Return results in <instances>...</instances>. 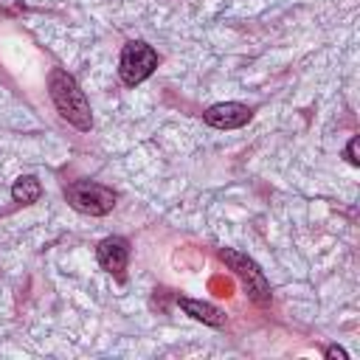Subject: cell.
Masks as SVG:
<instances>
[{"label":"cell","instance_id":"8992f818","mask_svg":"<svg viewBox=\"0 0 360 360\" xmlns=\"http://www.w3.org/2000/svg\"><path fill=\"white\" fill-rule=\"evenodd\" d=\"M96 259L107 273H112L118 281H124V270H127V262H129V242L124 236H107V239L98 242Z\"/></svg>","mask_w":360,"mask_h":360},{"label":"cell","instance_id":"277c9868","mask_svg":"<svg viewBox=\"0 0 360 360\" xmlns=\"http://www.w3.org/2000/svg\"><path fill=\"white\" fill-rule=\"evenodd\" d=\"M158 68V51L141 39H132L124 45L121 51V59H118V76L124 84L135 87L141 84L143 79L152 76V70Z\"/></svg>","mask_w":360,"mask_h":360},{"label":"cell","instance_id":"7a4b0ae2","mask_svg":"<svg viewBox=\"0 0 360 360\" xmlns=\"http://www.w3.org/2000/svg\"><path fill=\"white\" fill-rule=\"evenodd\" d=\"M219 259L236 273V278L245 284V290H248L253 304H259V307L270 304V281H267V276L262 273V267L250 256H245V253H239L233 248H219Z\"/></svg>","mask_w":360,"mask_h":360},{"label":"cell","instance_id":"6da1fadb","mask_svg":"<svg viewBox=\"0 0 360 360\" xmlns=\"http://www.w3.org/2000/svg\"><path fill=\"white\" fill-rule=\"evenodd\" d=\"M48 93H51V101L56 107V112L76 129L87 132L93 127V115H90V104L84 98V90L76 84V79L62 70V68H53L48 73Z\"/></svg>","mask_w":360,"mask_h":360},{"label":"cell","instance_id":"ba28073f","mask_svg":"<svg viewBox=\"0 0 360 360\" xmlns=\"http://www.w3.org/2000/svg\"><path fill=\"white\" fill-rule=\"evenodd\" d=\"M39 197H42V183H39L34 174H22V177L14 180V186H11V200H14V202L31 205V202H37Z\"/></svg>","mask_w":360,"mask_h":360},{"label":"cell","instance_id":"30bf717a","mask_svg":"<svg viewBox=\"0 0 360 360\" xmlns=\"http://www.w3.org/2000/svg\"><path fill=\"white\" fill-rule=\"evenodd\" d=\"M326 357H329V360H346L349 354H346V349H340V346H329V349H326Z\"/></svg>","mask_w":360,"mask_h":360},{"label":"cell","instance_id":"9c48e42d","mask_svg":"<svg viewBox=\"0 0 360 360\" xmlns=\"http://www.w3.org/2000/svg\"><path fill=\"white\" fill-rule=\"evenodd\" d=\"M357 143H360V138H352V141L346 143V160H349L352 166H360V158H357Z\"/></svg>","mask_w":360,"mask_h":360},{"label":"cell","instance_id":"3957f363","mask_svg":"<svg viewBox=\"0 0 360 360\" xmlns=\"http://www.w3.org/2000/svg\"><path fill=\"white\" fill-rule=\"evenodd\" d=\"M65 197L68 202L82 211V214H90V217H104L115 208V191L101 186V183H93V180H76L65 188Z\"/></svg>","mask_w":360,"mask_h":360},{"label":"cell","instance_id":"5b68a950","mask_svg":"<svg viewBox=\"0 0 360 360\" xmlns=\"http://www.w3.org/2000/svg\"><path fill=\"white\" fill-rule=\"evenodd\" d=\"M253 110L248 104H239V101H219V104H211L205 112H202V121L214 129H236V127H245L250 121Z\"/></svg>","mask_w":360,"mask_h":360},{"label":"cell","instance_id":"52a82bcc","mask_svg":"<svg viewBox=\"0 0 360 360\" xmlns=\"http://www.w3.org/2000/svg\"><path fill=\"white\" fill-rule=\"evenodd\" d=\"M177 304H180V309L186 312V315H191L194 321H202V323H208V326H225V312L219 309V307H214V304H208V301H194V298H177Z\"/></svg>","mask_w":360,"mask_h":360}]
</instances>
